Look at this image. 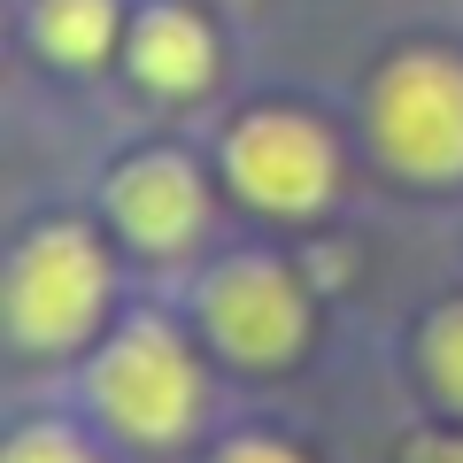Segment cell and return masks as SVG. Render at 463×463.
Returning a JSON list of instances; mask_svg holds the SVG:
<instances>
[{
	"label": "cell",
	"instance_id": "cell-10",
	"mask_svg": "<svg viewBox=\"0 0 463 463\" xmlns=\"http://www.w3.org/2000/svg\"><path fill=\"white\" fill-rule=\"evenodd\" d=\"M0 463H100V456H93V448H85L70 425L39 417V425H24L16 440H8V456H0Z\"/></svg>",
	"mask_w": 463,
	"mask_h": 463
},
{
	"label": "cell",
	"instance_id": "cell-3",
	"mask_svg": "<svg viewBox=\"0 0 463 463\" xmlns=\"http://www.w3.org/2000/svg\"><path fill=\"white\" fill-rule=\"evenodd\" d=\"M109 309V248L85 224H39L8 255V340L24 355H70L100 332Z\"/></svg>",
	"mask_w": 463,
	"mask_h": 463
},
{
	"label": "cell",
	"instance_id": "cell-1",
	"mask_svg": "<svg viewBox=\"0 0 463 463\" xmlns=\"http://www.w3.org/2000/svg\"><path fill=\"white\" fill-rule=\"evenodd\" d=\"M93 417L132 448H178L201 425V364L170 317H132L85 371Z\"/></svg>",
	"mask_w": 463,
	"mask_h": 463
},
{
	"label": "cell",
	"instance_id": "cell-7",
	"mask_svg": "<svg viewBox=\"0 0 463 463\" xmlns=\"http://www.w3.org/2000/svg\"><path fill=\"white\" fill-rule=\"evenodd\" d=\"M124 62H132V78L147 85V93L201 100L216 85V32L194 8H178V0H155V8H139L132 39H124Z\"/></svg>",
	"mask_w": 463,
	"mask_h": 463
},
{
	"label": "cell",
	"instance_id": "cell-6",
	"mask_svg": "<svg viewBox=\"0 0 463 463\" xmlns=\"http://www.w3.org/2000/svg\"><path fill=\"white\" fill-rule=\"evenodd\" d=\"M109 216L139 255H185L209 224V185L185 155H132L109 170Z\"/></svg>",
	"mask_w": 463,
	"mask_h": 463
},
{
	"label": "cell",
	"instance_id": "cell-4",
	"mask_svg": "<svg viewBox=\"0 0 463 463\" xmlns=\"http://www.w3.org/2000/svg\"><path fill=\"white\" fill-rule=\"evenodd\" d=\"M201 332L216 340V355L240 371H286L309 347V294L279 255H232L201 279L194 301Z\"/></svg>",
	"mask_w": 463,
	"mask_h": 463
},
{
	"label": "cell",
	"instance_id": "cell-9",
	"mask_svg": "<svg viewBox=\"0 0 463 463\" xmlns=\"http://www.w3.org/2000/svg\"><path fill=\"white\" fill-rule=\"evenodd\" d=\"M417 371H425L440 410H463V301H448V309L425 317V332H417Z\"/></svg>",
	"mask_w": 463,
	"mask_h": 463
},
{
	"label": "cell",
	"instance_id": "cell-2",
	"mask_svg": "<svg viewBox=\"0 0 463 463\" xmlns=\"http://www.w3.org/2000/svg\"><path fill=\"white\" fill-rule=\"evenodd\" d=\"M364 132L394 178L410 185H463V54L402 47L371 78Z\"/></svg>",
	"mask_w": 463,
	"mask_h": 463
},
{
	"label": "cell",
	"instance_id": "cell-11",
	"mask_svg": "<svg viewBox=\"0 0 463 463\" xmlns=\"http://www.w3.org/2000/svg\"><path fill=\"white\" fill-rule=\"evenodd\" d=\"M216 463H309L301 448H286V440H270V432H248V440H232Z\"/></svg>",
	"mask_w": 463,
	"mask_h": 463
},
{
	"label": "cell",
	"instance_id": "cell-5",
	"mask_svg": "<svg viewBox=\"0 0 463 463\" xmlns=\"http://www.w3.org/2000/svg\"><path fill=\"white\" fill-rule=\"evenodd\" d=\"M224 178L263 216H317L340 194V147L301 109H255L224 132Z\"/></svg>",
	"mask_w": 463,
	"mask_h": 463
},
{
	"label": "cell",
	"instance_id": "cell-8",
	"mask_svg": "<svg viewBox=\"0 0 463 463\" xmlns=\"http://www.w3.org/2000/svg\"><path fill=\"white\" fill-rule=\"evenodd\" d=\"M116 0H32V47L62 70H100L116 54Z\"/></svg>",
	"mask_w": 463,
	"mask_h": 463
},
{
	"label": "cell",
	"instance_id": "cell-12",
	"mask_svg": "<svg viewBox=\"0 0 463 463\" xmlns=\"http://www.w3.org/2000/svg\"><path fill=\"white\" fill-rule=\"evenodd\" d=\"M402 463H463V440H410Z\"/></svg>",
	"mask_w": 463,
	"mask_h": 463
}]
</instances>
